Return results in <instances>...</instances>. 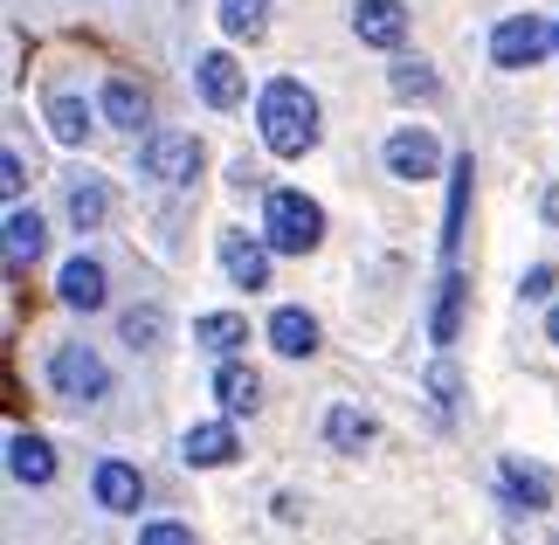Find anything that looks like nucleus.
Here are the masks:
<instances>
[{"label":"nucleus","mask_w":559,"mask_h":545,"mask_svg":"<svg viewBox=\"0 0 559 545\" xmlns=\"http://www.w3.org/2000/svg\"><path fill=\"white\" fill-rule=\"evenodd\" d=\"M552 49H559V21H552Z\"/></svg>","instance_id":"obj_33"},{"label":"nucleus","mask_w":559,"mask_h":545,"mask_svg":"<svg viewBox=\"0 0 559 545\" xmlns=\"http://www.w3.org/2000/svg\"><path fill=\"white\" fill-rule=\"evenodd\" d=\"M463 222H469V159L449 166V214H442V256L456 263V249H463Z\"/></svg>","instance_id":"obj_18"},{"label":"nucleus","mask_w":559,"mask_h":545,"mask_svg":"<svg viewBox=\"0 0 559 545\" xmlns=\"http://www.w3.org/2000/svg\"><path fill=\"white\" fill-rule=\"evenodd\" d=\"M428 387H436V401H442V407L456 401V374H449V366H436V374H428Z\"/></svg>","instance_id":"obj_31"},{"label":"nucleus","mask_w":559,"mask_h":545,"mask_svg":"<svg viewBox=\"0 0 559 545\" xmlns=\"http://www.w3.org/2000/svg\"><path fill=\"white\" fill-rule=\"evenodd\" d=\"M0 187H8V201L28 187V159H21V152H0Z\"/></svg>","instance_id":"obj_30"},{"label":"nucleus","mask_w":559,"mask_h":545,"mask_svg":"<svg viewBox=\"0 0 559 545\" xmlns=\"http://www.w3.org/2000/svg\"><path fill=\"white\" fill-rule=\"evenodd\" d=\"M139 173H153L159 187H180L201 173V139H187V132H159V139H145L139 152Z\"/></svg>","instance_id":"obj_5"},{"label":"nucleus","mask_w":559,"mask_h":545,"mask_svg":"<svg viewBox=\"0 0 559 545\" xmlns=\"http://www.w3.org/2000/svg\"><path fill=\"white\" fill-rule=\"evenodd\" d=\"M263 235H270L276 256H311L325 242V208H318L311 193H297V187H276L263 201Z\"/></svg>","instance_id":"obj_2"},{"label":"nucleus","mask_w":559,"mask_h":545,"mask_svg":"<svg viewBox=\"0 0 559 545\" xmlns=\"http://www.w3.org/2000/svg\"><path fill=\"white\" fill-rule=\"evenodd\" d=\"M552 291H559V270H552V263H532V270L519 276V297H525V304H546Z\"/></svg>","instance_id":"obj_28"},{"label":"nucleus","mask_w":559,"mask_h":545,"mask_svg":"<svg viewBox=\"0 0 559 545\" xmlns=\"http://www.w3.org/2000/svg\"><path fill=\"white\" fill-rule=\"evenodd\" d=\"M97 505H104V511H139V505H145L139 470L118 463V455H111V463H97Z\"/></svg>","instance_id":"obj_17"},{"label":"nucleus","mask_w":559,"mask_h":545,"mask_svg":"<svg viewBox=\"0 0 559 545\" xmlns=\"http://www.w3.org/2000/svg\"><path fill=\"white\" fill-rule=\"evenodd\" d=\"M56 291H62V304H70V311H104L111 283H104V263H97V256H70V263H62V276H56Z\"/></svg>","instance_id":"obj_10"},{"label":"nucleus","mask_w":559,"mask_h":545,"mask_svg":"<svg viewBox=\"0 0 559 545\" xmlns=\"http://www.w3.org/2000/svg\"><path fill=\"white\" fill-rule=\"evenodd\" d=\"M62 208H70V228H104V214H111V187L83 173V180H70Z\"/></svg>","instance_id":"obj_19"},{"label":"nucleus","mask_w":559,"mask_h":545,"mask_svg":"<svg viewBox=\"0 0 559 545\" xmlns=\"http://www.w3.org/2000/svg\"><path fill=\"white\" fill-rule=\"evenodd\" d=\"M386 173H394V180H436L442 173V145H436V132H415V125H401L394 139H386Z\"/></svg>","instance_id":"obj_6"},{"label":"nucleus","mask_w":559,"mask_h":545,"mask_svg":"<svg viewBox=\"0 0 559 545\" xmlns=\"http://www.w3.org/2000/svg\"><path fill=\"white\" fill-rule=\"evenodd\" d=\"M249 339V318H235V311H207V318H193V345H207V353H235V345Z\"/></svg>","instance_id":"obj_20"},{"label":"nucleus","mask_w":559,"mask_h":545,"mask_svg":"<svg viewBox=\"0 0 559 545\" xmlns=\"http://www.w3.org/2000/svg\"><path fill=\"white\" fill-rule=\"evenodd\" d=\"M193 76H201V97L214 104V111H235V104L249 97V76H242V62H235L228 49H207L201 62H193Z\"/></svg>","instance_id":"obj_8"},{"label":"nucleus","mask_w":559,"mask_h":545,"mask_svg":"<svg viewBox=\"0 0 559 545\" xmlns=\"http://www.w3.org/2000/svg\"><path fill=\"white\" fill-rule=\"evenodd\" d=\"M180 455H187L193 470H228L235 455H242V442H235L228 422H193V428L180 435Z\"/></svg>","instance_id":"obj_9"},{"label":"nucleus","mask_w":559,"mask_h":545,"mask_svg":"<svg viewBox=\"0 0 559 545\" xmlns=\"http://www.w3.org/2000/svg\"><path fill=\"white\" fill-rule=\"evenodd\" d=\"M325 442H332V449H346V455H353V449H367V442H373V414H359V407H332V414H325Z\"/></svg>","instance_id":"obj_22"},{"label":"nucleus","mask_w":559,"mask_h":545,"mask_svg":"<svg viewBox=\"0 0 559 545\" xmlns=\"http://www.w3.org/2000/svg\"><path fill=\"white\" fill-rule=\"evenodd\" d=\"M386 83H394V97H436V91H442L436 70H428L421 56H401L394 70H386Z\"/></svg>","instance_id":"obj_25"},{"label":"nucleus","mask_w":559,"mask_h":545,"mask_svg":"<svg viewBox=\"0 0 559 545\" xmlns=\"http://www.w3.org/2000/svg\"><path fill=\"white\" fill-rule=\"evenodd\" d=\"M49 387L62 401H104V394H111V366H104L83 339H70V345L49 353Z\"/></svg>","instance_id":"obj_3"},{"label":"nucleus","mask_w":559,"mask_h":545,"mask_svg":"<svg viewBox=\"0 0 559 545\" xmlns=\"http://www.w3.org/2000/svg\"><path fill=\"white\" fill-rule=\"evenodd\" d=\"M456 304H463V276L449 270V276H442V304H436V339H442V345L456 339Z\"/></svg>","instance_id":"obj_27"},{"label":"nucleus","mask_w":559,"mask_h":545,"mask_svg":"<svg viewBox=\"0 0 559 545\" xmlns=\"http://www.w3.org/2000/svg\"><path fill=\"white\" fill-rule=\"evenodd\" d=\"M214 401H222L228 414H249L255 401H263V380H255V366L222 359V366H214Z\"/></svg>","instance_id":"obj_16"},{"label":"nucleus","mask_w":559,"mask_h":545,"mask_svg":"<svg viewBox=\"0 0 559 545\" xmlns=\"http://www.w3.org/2000/svg\"><path fill=\"white\" fill-rule=\"evenodd\" d=\"M504 497L511 505H525V511H546L552 505V476L539 470V463H525V455H504Z\"/></svg>","instance_id":"obj_13"},{"label":"nucleus","mask_w":559,"mask_h":545,"mask_svg":"<svg viewBox=\"0 0 559 545\" xmlns=\"http://www.w3.org/2000/svg\"><path fill=\"white\" fill-rule=\"evenodd\" d=\"M546 339L559 345V297H552V311H546Z\"/></svg>","instance_id":"obj_32"},{"label":"nucleus","mask_w":559,"mask_h":545,"mask_svg":"<svg viewBox=\"0 0 559 545\" xmlns=\"http://www.w3.org/2000/svg\"><path fill=\"white\" fill-rule=\"evenodd\" d=\"M270 28V0H222V35L228 42H263Z\"/></svg>","instance_id":"obj_21"},{"label":"nucleus","mask_w":559,"mask_h":545,"mask_svg":"<svg viewBox=\"0 0 559 545\" xmlns=\"http://www.w3.org/2000/svg\"><path fill=\"white\" fill-rule=\"evenodd\" d=\"M97 111L118 125V132H145V118H153V104H145V91L132 76H111L104 83V97H97Z\"/></svg>","instance_id":"obj_12"},{"label":"nucleus","mask_w":559,"mask_h":545,"mask_svg":"<svg viewBox=\"0 0 559 545\" xmlns=\"http://www.w3.org/2000/svg\"><path fill=\"white\" fill-rule=\"evenodd\" d=\"M159 332H166V318L153 311V304H145V311H124V345H132V353H153Z\"/></svg>","instance_id":"obj_26"},{"label":"nucleus","mask_w":559,"mask_h":545,"mask_svg":"<svg viewBox=\"0 0 559 545\" xmlns=\"http://www.w3.org/2000/svg\"><path fill=\"white\" fill-rule=\"evenodd\" d=\"M270 345H276L284 359H311V353H318V318L297 311V304H284V311L270 318Z\"/></svg>","instance_id":"obj_14"},{"label":"nucleus","mask_w":559,"mask_h":545,"mask_svg":"<svg viewBox=\"0 0 559 545\" xmlns=\"http://www.w3.org/2000/svg\"><path fill=\"white\" fill-rule=\"evenodd\" d=\"M139 545H193V532H187V525H174V518H153V525L139 532Z\"/></svg>","instance_id":"obj_29"},{"label":"nucleus","mask_w":559,"mask_h":545,"mask_svg":"<svg viewBox=\"0 0 559 545\" xmlns=\"http://www.w3.org/2000/svg\"><path fill=\"white\" fill-rule=\"evenodd\" d=\"M222 270H228V283H242V291H263L270 283V235L222 228Z\"/></svg>","instance_id":"obj_7"},{"label":"nucleus","mask_w":559,"mask_h":545,"mask_svg":"<svg viewBox=\"0 0 559 545\" xmlns=\"http://www.w3.org/2000/svg\"><path fill=\"white\" fill-rule=\"evenodd\" d=\"M8 470H14V484H49L56 476V449L41 442V435H8Z\"/></svg>","instance_id":"obj_15"},{"label":"nucleus","mask_w":559,"mask_h":545,"mask_svg":"<svg viewBox=\"0 0 559 545\" xmlns=\"http://www.w3.org/2000/svg\"><path fill=\"white\" fill-rule=\"evenodd\" d=\"M546 49H552V28L539 14H511L490 28V62L498 70H532V62H546Z\"/></svg>","instance_id":"obj_4"},{"label":"nucleus","mask_w":559,"mask_h":545,"mask_svg":"<svg viewBox=\"0 0 559 545\" xmlns=\"http://www.w3.org/2000/svg\"><path fill=\"white\" fill-rule=\"evenodd\" d=\"M91 104H83V97H56L49 104V132L62 139V145H83V139H91Z\"/></svg>","instance_id":"obj_24"},{"label":"nucleus","mask_w":559,"mask_h":545,"mask_svg":"<svg viewBox=\"0 0 559 545\" xmlns=\"http://www.w3.org/2000/svg\"><path fill=\"white\" fill-rule=\"evenodd\" d=\"M353 35L373 42V49H401L407 8H401V0H359V8H353Z\"/></svg>","instance_id":"obj_11"},{"label":"nucleus","mask_w":559,"mask_h":545,"mask_svg":"<svg viewBox=\"0 0 559 545\" xmlns=\"http://www.w3.org/2000/svg\"><path fill=\"white\" fill-rule=\"evenodd\" d=\"M255 125H263V145L276 152V159H305V152L318 145V97L305 91L297 76H276L263 83V97H255Z\"/></svg>","instance_id":"obj_1"},{"label":"nucleus","mask_w":559,"mask_h":545,"mask_svg":"<svg viewBox=\"0 0 559 545\" xmlns=\"http://www.w3.org/2000/svg\"><path fill=\"white\" fill-rule=\"evenodd\" d=\"M35 256H41V222L28 208H14L8 214V270H28Z\"/></svg>","instance_id":"obj_23"}]
</instances>
